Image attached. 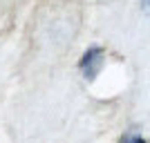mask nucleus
I'll return each mask as SVG.
<instances>
[{
	"instance_id": "obj_2",
	"label": "nucleus",
	"mask_w": 150,
	"mask_h": 143,
	"mask_svg": "<svg viewBox=\"0 0 150 143\" xmlns=\"http://www.w3.org/2000/svg\"><path fill=\"white\" fill-rule=\"evenodd\" d=\"M121 143H144V139H130V137H123Z\"/></svg>"
},
{
	"instance_id": "obj_1",
	"label": "nucleus",
	"mask_w": 150,
	"mask_h": 143,
	"mask_svg": "<svg viewBox=\"0 0 150 143\" xmlns=\"http://www.w3.org/2000/svg\"><path fill=\"white\" fill-rule=\"evenodd\" d=\"M101 65H103V51H101L99 47H92V49H88L83 54L81 69H83V76H85V78L92 81L94 76L101 72Z\"/></svg>"
}]
</instances>
